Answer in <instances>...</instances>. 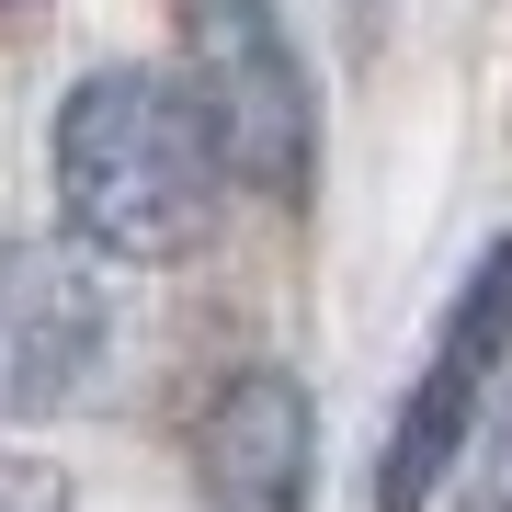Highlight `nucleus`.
Returning a JSON list of instances; mask_svg holds the SVG:
<instances>
[{"mask_svg": "<svg viewBox=\"0 0 512 512\" xmlns=\"http://www.w3.org/2000/svg\"><path fill=\"white\" fill-rule=\"evenodd\" d=\"M228 205V160L183 80L92 69L57 103V217L103 262H183Z\"/></svg>", "mask_w": 512, "mask_h": 512, "instance_id": "nucleus-1", "label": "nucleus"}, {"mask_svg": "<svg viewBox=\"0 0 512 512\" xmlns=\"http://www.w3.org/2000/svg\"><path fill=\"white\" fill-rule=\"evenodd\" d=\"M183 92L217 137L228 183L296 205L308 194V148H319V103L296 69V35L262 0H183Z\"/></svg>", "mask_w": 512, "mask_h": 512, "instance_id": "nucleus-2", "label": "nucleus"}, {"mask_svg": "<svg viewBox=\"0 0 512 512\" xmlns=\"http://www.w3.org/2000/svg\"><path fill=\"white\" fill-rule=\"evenodd\" d=\"M501 365H512V239L467 274V296L444 308V342L433 365L410 376V410L387 433V467H376V512H421L444 490V467L478 444V421L501 410Z\"/></svg>", "mask_w": 512, "mask_h": 512, "instance_id": "nucleus-3", "label": "nucleus"}, {"mask_svg": "<svg viewBox=\"0 0 512 512\" xmlns=\"http://www.w3.org/2000/svg\"><path fill=\"white\" fill-rule=\"evenodd\" d=\"M103 365V285L69 239H0V421L69 410Z\"/></svg>", "mask_w": 512, "mask_h": 512, "instance_id": "nucleus-4", "label": "nucleus"}, {"mask_svg": "<svg viewBox=\"0 0 512 512\" xmlns=\"http://www.w3.org/2000/svg\"><path fill=\"white\" fill-rule=\"evenodd\" d=\"M194 467H205V501L217 512H296L308 501V399H296V376L285 365L228 376L205 399Z\"/></svg>", "mask_w": 512, "mask_h": 512, "instance_id": "nucleus-5", "label": "nucleus"}, {"mask_svg": "<svg viewBox=\"0 0 512 512\" xmlns=\"http://www.w3.org/2000/svg\"><path fill=\"white\" fill-rule=\"evenodd\" d=\"M467 512H512V387H501V410L478 421V456H467Z\"/></svg>", "mask_w": 512, "mask_h": 512, "instance_id": "nucleus-6", "label": "nucleus"}, {"mask_svg": "<svg viewBox=\"0 0 512 512\" xmlns=\"http://www.w3.org/2000/svg\"><path fill=\"white\" fill-rule=\"evenodd\" d=\"M0 512H69L57 467H35V456H0Z\"/></svg>", "mask_w": 512, "mask_h": 512, "instance_id": "nucleus-7", "label": "nucleus"}, {"mask_svg": "<svg viewBox=\"0 0 512 512\" xmlns=\"http://www.w3.org/2000/svg\"><path fill=\"white\" fill-rule=\"evenodd\" d=\"M0 12H23V0H0Z\"/></svg>", "mask_w": 512, "mask_h": 512, "instance_id": "nucleus-8", "label": "nucleus"}]
</instances>
